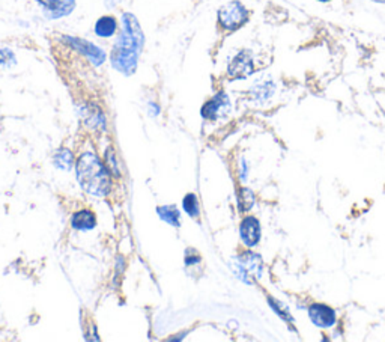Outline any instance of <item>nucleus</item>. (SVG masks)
<instances>
[{
	"mask_svg": "<svg viewBox=\"0 0 385 342\" xmlns=\"http://www.w3.org/2000/svg\"><path fill=\"white\" fill-rule=\"evenodd\" d=\"M143 44L145 37L139 22L133 14H124L122 32L117 37L112 51V64L115 70L125 76L133 74L137 68Z\"/></svg>",
	"mask_w": 385,
	"mask_h": 342,
	"instance_id": "f257e3e1",
	"label": "nucleus"
},
{
	"mask_svg": "<svg viewBox=\"0 0 385 342\" xmlns=\"http://www.w3.org/2000/svg\"><path fill=\"white\" fill-rule=\"evenodd\" d=\"M77 181L89 195L106 197L112 192V174L94 152H83L76 163Z\"/></svg>",
	"mask_w": 385,
	"mask_h": 342,
	"instance_id": "f03ea898",
	"label": "nucleus"
},
{
	"mask_svg": "<svg viewBox=\"0 0 385 342\" xmlns=\"http://www.w3.org/2000/svg\"><path fill=\"white\" fill-rule=\"evenodd\" d=\"M249 10L240 0H232L218 10V24L223 31L235 32L249 22Z\"/></svg>",
	"mask_w": 385,
	"mask_h": 342,
	"instance_id": "7ed1b4c3",
	"label": "nucleus"
},
{
	"mask_svg": "<svg viewBox=\"0 0 385 342\" xmlns=\"http://www.w3.org/2000/svg\"><path fill=\"white\" fill-rule=\"evenodd\" d=\"M236 276L245 284H252V277H261L263 273V259L253 250H245L236 258L235 263Z\"/></svg>",
	"mask_w": 385,
	"mask_h": 342,
	"instance_id": "20e7f679",
	"label": "nucleus"
},
{
	"mask_svg": "<svg viewBox=\"0 0 385 342\" xmlns=\"http://www.w3.org/2000/svg\"><path fill=\"white\" fill-rule=\"evenodd\" d=\"M254 71V60L252 51L243 50L231 60L227 67V76L234 80L247 79L253 74Z\"/></svg>",
	"mask_w": 385,
	"mask_h": 342,
	"instance_id": "39448f33",
	"label": "nucleus"
},
{
	"mask_svg": "<svg viewBox=\"0 0 385 342\" xmlns=\"http://www.w3.org/2000/svg\"><path fill=\"white\" fill-rule=\"evenodd\" d=\"M309 318L319 329H329L337 323L336 311L325 303H313L309 306Z\"/></svg>",
	"mask_w": 385,
	"mask_h": 342,
	"instance_id": "423d86ee",
	"label": "nucleus"
},
{
	"mask_svg": "<svg viewBox=\"0 0 385 342\" xmlns=\"http://www.w3.org/2000/svg\"><path fill=\"white\" fill-rule=\"evenodd\" d=\"M229 111H231V100L224 92H218L204 104L200 113L205 120L215 121L226 116Z\"/></svg>",
	"mask_w": 385,
	"mask_h": 342,
	"instance_id": "0eeeda50",
	"label": "nucleus"
},
{
	"mask_svg": "<svg viewBox=\"0 0 385 342\" xmlns=\"http://www.w3.org/2000/svg\"><path fill=\"white\" fill-rule=\"evenodd\" d=\"M240 237L247 247H256L262 237L261 222L254 215H245L240 223Z\"/></svg>",
	"mask_w": 385,
	"mask_h": 342,
	"instance_id": "6e6552de",
	"label": "nucleus"
},
{
	"mask_svg": "<svg viewBox=\"0 0 385 342\" xmlns=\"http://www.w3.org/2000/svg\"><path fill=\"white\" fill-rule=\"evenodd\" d=\"M68 42H69V46L72 49H76L79 50L81 55H85L90 62H92L94 65H101V64H104V60H106V53L98 49L95 44L92 42H89L86 40H81V38H72V37H67L65 38Z\"/></svg>",
	"mask_w": 385,
	"mask_h": 342,
	"instance_id": "1a4fd4ad",
	"label": "nucleus"
},
{
	"mask_svg": "<svg viewBox=\"0 0 385 342\" xmlns=\"http://www.w3.org/2000/svg\"><path fill=\"white\" fill-rule=\"evenodd\" d=\"M49 19H62L72 13L76 0H36Z\"/></svg>",
	"mask_w": 385,
	"mask_h": 342,
	"instance_id": "9d476101",
	"label": "nucleus"
},
{
	"mask_svg": "<svg viewBox=\"0 0 385 342\" xmlns=\"http://www.w3.org/2000/svg\"><path fill=\"white\" fill-rule=\"evenodd\" d=\"M71 227L77 231H90L97 227V218L94 211L80 210L72 214Z\"/></svg>",
	"mask_w": 385,
	"mask_h": 342,
	"instance_id": "9b49d317",
	"label": "nucleus"
},
{
	"mask_svg": "<svg viewBox=\"0 0 385 342\" xmlns=\"http://www.w3.org/2000/svg\"><path fill=\"white\" fill-rule=\"evenodd\" d=\"M117 29V22L113 15H104L95 23V33L101 38L113 37Z\"/></svg>",
	"mask_w": 385,
	"mask_h": 342,
	"instance_id": "f8f14e48",
	"label": "nucleus"
},
{
	"mask_svg": "<svg viewBox=\"0 0 385 342\" xmlns=\"http://www.w3.org/2000/svg\"><path fill=\"white\" fill-rule=\"evenodd\" d=\"M157 213H158V218L163 222L169 223L170 227H175V228L181 227V213L177 209V205H161L157 209Z\"/></svg>",
	"mask_w": 385,
	"mask_h": 342,
	"instance_id": "ddd939ff",
	"label": "nucleus"
},
{
	"mask_svg": "<svg viewBox=\"0 0 385 342\" xmlns=\"http://www.w3.org/2000/svg\"><path fill=\"white\" fill-rule=\"evenodd\" d=\"M54 165L62 170H69L74 165V154L68 148H60L53 157Z\"/></svg>",
	"mask_w": 385,
	"mask_h": 342,
	"instance_id": "4468645a",
	"label": "nucleus"
},
{
	"mask_svg": "<svg viewBox=\"0 0 385 342\" xmlns=\"http://www.w3.org/2000/svg\"><path fill=\"white\" fill-rule=\"evenodd\" d=\"M253 205H254V193L247 187L240 188V192H238V209H240V211L247 213L253 209Z\"/></svg>",
	"mask_w": 385,
	"mask_h": 342,
	"instance_id": "2eb2a0df",
	"label": "nucleus"
},
{
	"mask_svg": "<svg viewBox=\"0 0 385 342\" xmlns=\"http://www.w3.org/2000/svg\"><path fill=\"white\" fill-rule=\"evenodd\" d=\"M274 91H276V86H274V83L271 82H267V83H261L258 86H254L252 89V95L256 98V100L263 103L267 101L270 97H272Z\"/></svg>",
	"mask_w": 385,
	"mask_h": 342,
	"instance_id": "dca6fc26",
	"label": "nucleus"
},
{
	"mask_svg": "<svg viewBox=\"0 0 385 342\" xmlns=\"http://www.w3.org/2000/svg\"><path fill=\"white\" fill-rule=\"evenodd\" d=\"M182 206H184V210L190 218L196 219L200 215V205H199L197 196L195 193H188L184 196V200H182Z\"/></svg>",
	"mask_w": 385,
	"mask_h": 342,
	"instance_id": "f3484780",
	"label": "nucleus"
},
{
	"mask_svg": "<svg viewBox=\"0 0 385 342\" xmlns=\"http://www.w3.org/2000/svg\"><path fill=\"white\" fill-rule=\"evenodd\" d=\"M268 303H270V306L272 308V311L276 312L281 320H285L288 324H293V323H295V320L292 318V315H290V312H289V309H288V306H286L285 303H281L280 300L272 299V297H268Z\"/></svg>",
	"mask_w": 385,
	"mask_h": 342,
	"instance_id": "a211bd4d",
	"label": "nucleus"
},
{
	"mask_svg": "<svg viewBox=\"0 0 385 342\" xmlns=\"http://www.w3.org/2000/svg\"><path fill=\"white\" fill-rule=\"evenodd\" d=\"M115 154H116V152L113 151V148H108L106 151V166L110 170V174H112V177L113 175H116V177L119 175V169H117V165H116Z\"/></svg>",
	"mask_w": 385,
	"mask_h": 342,
	"instance_id": "6ab92c4d",
	"label": "nucleus"
},
{
	"mask_svg": "<svg viewBox=\"0 0 385 342\" xmlns=\"http://www.w3.org/2000/svg\"><path fill=\"white\" fill-rule=\"evenodd\" d=\"M15 62V58L13 51L9 50H0V70H6L11 67Z\"/></svg>",
	"mask_w": 385,
	"mask_h": 342,
	"instance_id": "aec40b11",
	"label": "nucleus"
},
{
	"mask_svg": "<svg viewBox=\"0 0 385 342\" xmlns=\"http://www.w3.org/2000/svg\"><path fill=\"white\" fill-rule=\"evenodd\" d=\"M200 263V255L195 249H187L186 252V266H195Z\"/></svg>",
	"mask_w": 385,
	"mask_h": 342,
	"instance_id": "412c9836",
	"label": "nucleus"
},
{
	"mask_svg": "<svg viewBox=\"0 0 385 342\" xmlns=\"http://www.w3.org/2000/svg\"><path fill=\"white\" fill-rule=\"evenodd\" d=\"M247 174H249V166H247L245 160L243 158V160H241V172H240V178L243 179V181L247 178Z\"/></svg>",
	"mask_w": 385,
	"mask_h": 342,
	"instance_id": "4be33fe9",
	"label": "nucleus"
},
{
	"mask_svg": "<svg viewBox=\"0 0 385 342\" xmlns=\"http://www.w3.org/2000/svg\"><path fill=\"white\" fill-rule=\"evenodd\" d=\"M372 2H375V3H381V5H385V0H372Z\"/></svg>",
	"mask_w": 385,
	"mask_h": 342,
	"instance_id": "5701e85b",
	"label": "nucleus"
},
{
	"mask_svg": "<svg viewBox=\"0 0 385 342\" xmlns=\"http://www.w3.org/2000/svg\"><path fill=\"white\" fill-rule=\"evenodd\" d=\"M318 2H320V3H328V2H331V0H318Z\"/></svg>",
	"mask_w": 385,
	"mask_h": 342,
	"instance_id": "b1692460",
	"label": "nucleus"
}]
</instances>
